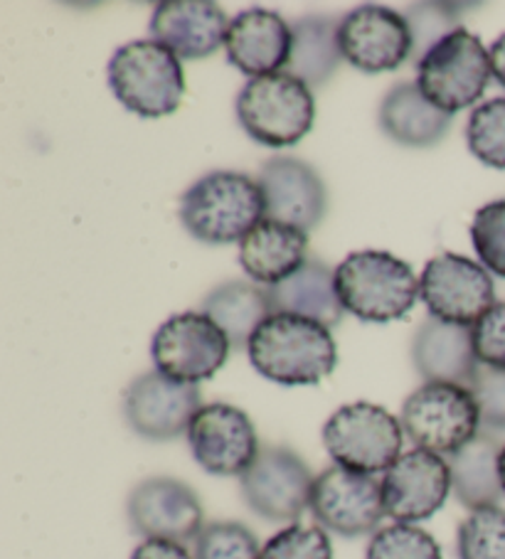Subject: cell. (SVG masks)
Here are the masks:
<instances>
[{
    "instance_id": "6da1fadb",
    "label": "cell",
    "mask_w": 505,
    "mask_h": 559,
    "mask_svg": "<svg viewBox=\"0 0 505 559\" xmlns=\"http://www.w3.org/2000/svg\"><path fill=\"white\" fill-rule=\"evenodd\" d=\"M247 353L261 378L284 388L318 384L338 365L330 328L294 313L269 316L251 335Z\"/></svg>"
},
{
    "instance_id": "7a4b0ae2",
    "label": "cell",
    "mask_w": 505,
    "mask_h": 559,
    "mask_svg": "<svg viewBox=\"0 0 505 559\" xmlns=\"http://www.w3.org/2000/svg\"><path fill=\"white\" fill-rule=\"evenodd\" d=\"M178 215L198 242L235 245L267 219V202L247 173L212 170L183 192Z\"/></svg>"
},
{
    "instance_id": "3957f363",
    "label": "cell",
    "mask_w": 505,
    "mask_h": 559,
    "mask_svg": "<svg viewBox=\"0 0 505 559\" xmlns=\"http://www.w3.org/2000/svg\"><path fill=\"white\" fill-rule=\"evenodd\" d=\"M336 294L345 313L365 323L400 321L420 301L412 266L383 249H361L336 266Z\"/></svg>"
},
{
    "instance_id": "277c9868",
    "label": "cell",
    "mask_w": 505,
    "mask_h": 559,
    "mask_svg": "<svg viewBox=\"0 0 505 559\" xmlns=\"http://www.w3.org/2000/svg\"><path fill=\"white\" fill-rule=\"evenodd\" d=\"M106 76L116 99L145 119L178 111L186 96L180 57L155 40H133L119 47L106 67Z\"/></svg>"
},
{
    "instance_id": "5b68a950",
    "label": "cell",
    "mask_w": 505,
    "mask_h": 559,
    "mask_svg": "<svg viewBox=\"0 0 505 559\" xmlns=\"http://www.w3.org/2000/svg\"><path fill=\"white\" fill-rule=\"evenodd\" d=\"M237 119L249 139L267 148H289L314 129L316 99L289 72L249 80L237 96Z\"/></svg>"
},
{
    "instance_id": "8992f818",
    "label": "cell",
    "mask_w": 505,
    "mask_h": 559,
    "mask_svg": "<svg viewBox=\"0 0 505 559\" xmlns=\"http://www.w3.org/2000/svg\"><path fill=\"white\" fill-rule=\"evenodd\" d=\"M493 76L491 55L481 37L456 27L416 62V86L436 109L463 111L481 99Z\"/></svg>"
},
{
    "instance_id": "52a82bcc",
    "label": "cell",
    "mask_w": 505,
    "mask_h": 559,
    "mask_svg": "<svg viewBox=\"0 0 505 559\" xmlns=\"http://www.w3.org/2000/svg\"><path fill=\"white\" fill-rule=\"evenodd\" d=\"M402 429L414 447L454 456L481 433L473 392L454 382H424L402 404Z\"/></svg>"
},
{
    "instance_id": "ba28073f",
    "label": "cell",
    "mask_w": 505,
    "mask_h": 559,
    "mask_svg": "<svg viewBox=\"0 0 505 559\" xmlns=\"http://www.w3.org/2000/svg\"><path fill=\"white\" fill-rule=\"evenodd\" d=\"M402 421L371 402L345 404L324 427V447L336 466L365 476L390 471L402 456Z\"/></svg>"
},
{
    "instance_id": "9c48e42d",
    "label": "cell",
    "mask_w": 505,
    "mask_h": 559,
    "mask_svg": "<svg viewBox=\"0 0 505 559\" xmlns=\"http://www.w3.org/2000/svg\"><path fill=\"white\" fill-rule=\"evenodd\" d=\"M232 345L222 328L202 311L176 313L153 335L151 358L165 378L198 384L225 368Z\"/></svg>"
},
{
    "instance_id": "30bf717a",
    "label": "cell",
    "mask_w": 505,
    "mask_h": 559,
    "mask_svg": "<svg viewBox=\"0 0 505 559\" xmlns=\"http://www.w3.org/2000/svg\"><path fill=\"white\" fill-rule=\"evenodd\" d=\"M422 301L436 321L473 328L498 304L489 269L469 257L444 252L426 262L420 278Z\"/></svg>"
},
{
    "instance_id": "8fae6325",
    "label": "cell",
    "mask_w": 505,
    "mask_h": 559,
    "mask_svg": "<svg viewBox=\"0 0 505 559\" xmlns=\"http://www.w3.org/2000/svg\"><path fill=\"white\" fill-rule=\"evenodd\" d=\"M314 474L306 461L286 447H265L239 478L242 498L251 513L269 523H296L310 506Z\"/></svg>"
},
{
    "instance_id": "7c38bea8",
    "label": "cell",
    "mask_w": 505,
    "mask_h": 559,
    "mask_svg": "<svg viewBox=\"0 0 505 559\" xmlns=\"http://www.w3.org/2000/svg\"><path fill=\"white\" fill-rule=\"evenodd\" d=\"M308 508L320 527L341 537L371 535L387 515L380 480L343 466L316 476Z\"/></svg>"
},
{
    "instance_id": "4fadbf2b",
    "label": "cell",
    "mask_w": 505,
    "mask_h": 559,
    "mask_svg": "<svg viewBox=\"0 0 505 559\" xmlns=\"http://www.w3.org/2000/svg\"><path fill=\"white\" fill-rule=\"evenodd\" d=\"M338 45L345 62L365 74L395 72L412 60L414 40L402 13L385 5H357L338 23Z\"/></svg>"
},
{
    "instance_id": "5bb4252c",
    "label": "cell",
    "mask_w": 505,
    "mask_h": 559,
    "mask_svg": "<svg viewBox=\"0 0 505 559\" xmlns=\"http://www.w3.org/2000/svg\"><path fill=\"white\" fill-rule=\"evenodd\" d=\"M192 459L212 476H245L259 456V437L251 419L235 404H202L188 427Z\"/></svg>"
},
{
    "instance_id": "9a60e30c",
    "label": "cell",
    "mask_w": 505,
    "mask_h": 559,
    "mask_svg": "<svg viewBox=\"0 0 505 559\" xmlns=\"http://www.w3.org/2000/svg\"><path fill=\"white\" fill-rule=\"evenodd\" d=\"M202 407L198 384H186L151 370L136 378L124 394V417L139 437L149 441H173L188 433Z\"/></svg>"
},
{
    "instance_id": "2e32d148",
    "label": "cell",
    "mask_w": 505,
    "mask_h": 559,
    "mask_svg": "<svg viewBox=\"0 0 505 559\" xmlns=\"http://www.w3.org/2000/svg\"><path fill=\"white\" fill-rule=\"evenodd\" d=\"M129 523L145 539L196 543L202 533V506L196 490L176 478H149L129 496Z\"/></svg>"
},
{
    "instance_id": "e0dca14e",
    "label": "cell",
    "mask_w": 505,
    "mask_h": 559,
    "mask_svg": "<svg viewBox=\"0 0 505 559\" xmlns=\"http://www.w3.org/2000/svg\"><path fill=\"white\" fill-rule=\"evenodd\" d=\"M449 490V461L424 449L407 451L390 471H385V513L404 525L422 523L446 503Z\"/></svg>"
},
{
    "instance_id": "ac0fdd59",
    "label": "cell",
    "mask_w": 505,
    "mask_h": 559,
    "mask_svg": "<svg viewBox=\"0 0 505 559\" xmlns=\"http://www.w3.org/2000/svg\"><path fill=\"white\" fill-rule=\"evenodd\" d=\"M259 186L265 192L267 217L286 222L304 233L324 222L328 192L314 166L294 156H274L259 170Z\"/></svg>"
},
{
    "instance_id": "d6986e66",
    "label": "cell",
    "mask_w": 505,
    "mask_h": 559,
    "mask_svg": "<svg viewBox=\"0 0 505 559\" xmlns=\"http://www.w3.org/2000/svg\"><path fill=\"white\" fill-rule=\"evenodd\" d=\"M230 17L210 0H165L151 15V40L176 52L180 60H205L227 40Z\"/></svg>"
},
{
    "instance_id": "ffe728a7",
    "label": "cell",
    "mask_w": 505,
    "mask_h": 559,
    "mask_svg": "<svg viewBox=\"0 0 505 559\" xmlns=\"http://www.w3.org/2000/svg\"><path fill=\"white\" fill-rule=\"evenodd\" d=\"M227 60L242 74L267 76L289 67L294 50V33L291 23L267 8H249L230 23L225 40Z\"/></svg>"
},
{
    "instance_id": "44dd1931",
    "label": "cell",
    "mask_w": 505,
    "mask_h": 559,
    "mask_svg": "<svg viewBox=\"0 0 505 559\" xmlns=\"http://www.w3.org/2000/svg\"><path fill=\"white\" fill-rule=\"evenodd\" d=\"M412 360L426 382H454L463 388H471L481 368L471 328L436 321L432 316L422 321L414 335Z\"/></svg>"
},
{
    "instance_id": "7402d4cb",
    "label": "cell",
    "mask_w": 505,
    "mask_h": 559,
    "mask_svg": "<svg viewBox=\"0 0 505 559\" xmlns=\"http://www.w3.org/2000/svg\"><path fill=\"white\" fill-rule=\"evenodd\" d=\"M308 262V235L279 219H261L239 242V266L257 284L277 286Z\"/></svg>"
},
{
    "instance_id": "603a6c76",
    "label": "cell",
    "mask_w": 505,
    "mask_h": 559,
    "mask_svg": "<svg viewBox=\"0 0 505 559\" xmlns=\"http://www.w3.org/2000/svg\"><path fill=\"white\" fill-rule=\"evenodd\" d=\"M454 117L426 99L416 82H402L385 94L380 129L387 139L407 148H432L451 129Z\"/></svg>"
},
{
    "instance_id": "cb8c5ba5",
    "label": "cell",
    "mask_w": 505,
    "mask_h": 559,
    "mask_svg": "<svg viewBox=\"0 0 505 559\" xmlns=\"http://www.w3.org/2000/svg\"><path fill=\"white\" fill-rule=\"evenodd\" d=\"M274 313H294L336 328L343 321L345 308L336 294V272L320 259H308L286 282L267 288Z\"/></svg>"
},
{
    "instance_id": "d4e9b609",
    "label": "cell",
    "mask_w": 505,
    "mask_h": 559,
    "mask_svg": "<svg viewBox=\"0 0 505 559\" xmlns=\"http://www.w3.org/2000/svg\"><path fill=\"white\" fill-rule=\"evenodd\" d=\"M501 449L503 443L498 433L481 429L479 437L449 456L451 488L463 508L479 510L501 503L505 496L498 474Z\"/></svg>"
},
{
    "instance_id": "484cf974",
    "label": "cell",
    "mask_w": 505,
    "mask_h": 559,
    "mask_svg": "<svg viewBox=\"0 0 505 559\" xmlns=\"http://www.w3.org/2000/svg\"><path fill=\"white\" fill-rule=\"evenodd\" d=\"M338 23L330 15H301L291 23L294 50H291L289 74L304 82L308 90L324 86L341 67V45H338Z\"/></svg>"
},
{
    "instance_id": "4316f807",
    "label": "cell",
    "mask_w": 505,
    "mask_h": 559,
    "mask_svg": "<svg viewBox=\"0 0 505 559\" xmlns=\"http://www.w3.org/2000/svg\"><path fill=\"white\" fill-rule=\"evenodd\" d=\"M202 313L210 316L235 350H247L257 328L274 316L267 288L249 282H227L202 298Z\"/></svg>"
},
{
    "instance_id": "83f0119b",
    "label": "cell",
    "mask_w": 505,
    "mask_h": 559,
    "mask_svg": "<svg viewBox=\"0 0 505 559\" xmlns=\"http://www.w3.org/2000/svg\"><path fill=\"white\" fill-rule=\"evenodd\" d=\"M459 559H505V510L489 506L471 510L456 535Z\"/></svg>"
},
{
    "instance_id": "f1b7e54d",
    "label": "cell",
    "mask_w": 505,
    "mask_h": 559,
    "mask_svg": "<svg viewBox=\"0 0 505 559\" xmlns=\"http://www.w3.org/2000/svg\"><path fill=\"white\" fill-rule=\"evenodd\" d=\"M466 141L483 166L505 170V96L475 106L466 127Z\"/></svg>"
},
{
    "instance_id": "f546056e",
    "label": "cell",
    "mask_w": 505,
    "mask_h": 559,
    "mask_svg": "<svg viewBox=\"0 0 505 559\" xmlns=\"http://www.w3.org/2000/svg\"><path fill=\"white\" fill-rule=\"evenodd\" d=\"M473 5H459V3H414L407 8V25L412 31V40H414V50H412V60L420 62L426 55L430 47L454 33L456 27H461L459 21L461 15L459 11H471Z\"/></svg>"
},
{
    "instance_id": "4dcf8cb0",
    "label": "cell",
    "mask_w": 505,
    "mask_h": 559,
    "mask_svg": "<svg viewBox=\"0 0 505 559\" xmlns=\"http://www.w3.org/2000/svg\"><path fill=\"white\" fill-rule=\"evenodd\" d=\"M261 547L247 525L220 520L202 527L192 543L196 559H259Z\"/></svg>"
},
{
    "instance_id": "1f68e13d",
    "label": "cell",
    "mask_w": 505,
    "mask_h": 559,
    "mask_svg": "<svg viewBox=\"0 0 505 559\" xmlns=\"http://www.w3.org/2000/svg\"><path fill=\"white\" fill-rule=\"evenodd\" d=\"M365 559H444L442 547L426 530L397 523L377 530Z\"/></svg>"
},
{
    "instance_id": "d6a6232c",
    "label": "cell",
    "mask_w": 505,
    "mask_h": 559,
    "mask_svg": "<svg viewBox=\"0 0 505 559\" xmlns=\"http://www.w3.org/2000/svg\"><path fill=\"white\" fill-rule=\"evenodd\" d=\"M471 242L481 264L505 278V200L489 202L475 212Z\"/></svg>"
},
{
    "instance_id": "836d02e7",
    "label": "cell",
    "mask_w": 505,
    "mask_h": 559,
    "mask_svg": "<svg viewBox=\"0 0 505 559\" xmlns=\"http://www.w3.org/2000/svg\"><path fill=\"white\" fill-rule=\"evenodd\" d=\"M259 559H333L324 527L289 525L261 547Z\"/></svg>"
},
{
    "instance_id": "e575fe53",
    "label": "cell",
    "mask_w": 505,
    "mask_h": 559,
    "mask_svg": "<svg viewBox=\"0 0 505 559\" xmlns=\"http://www.w3.org/2000/svg\"><path fill=\"white\" fill-rule=\"evenodd\" d=\"M469 390L479 402L481 429L501 437V433H505V370H493L481 365Z\"/></svg>"
},
{
    "instance_id": "d590c367",
    "label": "cell",
    "mask_w": 505,
    "mask_h": 559,
    "mask_svg": "<svg viewBox=\"0 0 505 559\" xmlns=\"http://www.w3.org/2000/svg\"><path fill=\"white\" fill-rule=\"evenodd\" d=\"M473 350L481 365L505 370V301L495 304L479 323L471 328Z\"/></svg>"
},
{
    "instance_id": "8d00e7d4",
    "label": "cell",
    "mask_w": 505,
    "mask_h": 559,
    "mask_svg": "<svg viewBox=\"0 0 505 559\" xmlns=\"http://www.w3.org/2000/svg\"><path fill=\"white\" fill-rule=\"evenodd\" d=\"M131 559H196L186 545L173 543V539H143V543L133 549Z\"/></svg>"
},
{
    "instance_id": "74e56055",
    "label": "cell",
    "mask_w": 505,
    "mask_h": 559,
    "mask_svg": "<svg viewBox=\"0 0 505 559\" xmlns=\"http://www.w3.org/2000/svg\"><path fill=\"white\" fill-rule=\"evenodd\" d=\"M489 55H491V70H493L495 82L505 90V33L501 37H495Z\"/></svg>"
},
{
    "instance_id": "f35d334b",
    "label": "cell",
    "mask_w": 505,
    "mask_h": 559,
    "mask_svg": "<svg viewBox=\"0 0 505 559\" xmlns=\"http://www.w3.org/2000/svg\"><path fill=\"white\" fill-rule=\"evenodd\" d=\"M498 474H501V486H503V493H505V443H503L501 459H498Z\"/></svg>"
}]
</instances>
